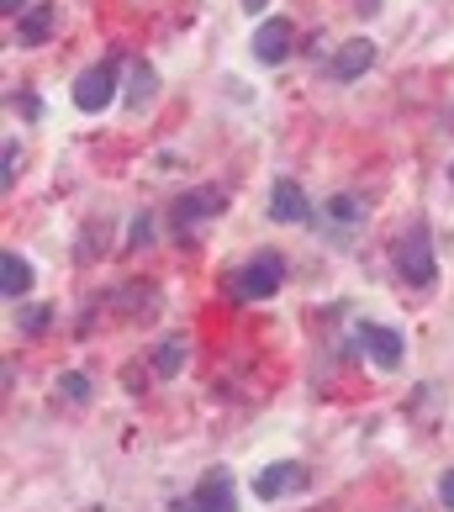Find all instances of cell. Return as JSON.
Here are the masks:
<instances>
[{
    "mask_svg": "<svg viewBox=\"0 0 454 512\" xmlns=\"http://www.w3.org/2000/svg\"><path fill=\"white\" fill-rule=\"evenodd\" d=\"M111 101H117V64H90L80 80H74V106L80 111H106Z\"/></svg>",
    "mask_w": 454,
    "mask_h": 512,
    "instance_id": "obj_3",
    "label": "cell"
},
{
    "mask_svg": "<svg viewBox=\"0 0 454 512\" xmlns=\"http://www.w3.org/2000/svg\"><path fill=\"white\" fill-rule=\"evenodd\" d=\"M85 512H106V507H85Z\"/></svg>",
    "mask_w": 454,
    "mask_h": 512,
    "instance_id": "obj_25",
    "label": "cell"
},
{
    "mask_svg": "<svg viewBox=\"0 0 454 512\" xmlns=\"http://www.w3.org/2000/svg\"><path fill=\"white\" fill-rule=\"evenodd\" d=\"M359 11H365V16H370V11H381V0H359Z\"/></svg>",
    "mask_w": 454,
    "mask_h": 512,
    "instance_id": "obj_24",
    "label": "cell"
},
{
    "mask_svg": "<svg viewBox=\"0 0 454 512\" xmlns=\"http://www.w3.org/2000/svg\"><path fill=\"white\" fill-rule=\"evenodd\" d=\"M391 259H396V275L407 280V286H433V275H439V264H433V238H428V222H412L402 238H396V249H391Z\"/></svg>",
    "mask_w": 454,
    "mask_h": 512,
    "instance_id": "obj_1",
    "label": "cell"
},
{
    "mask_svg": "<svg viewBox=\"0 0 454 512\" xmlns=\"http://www.w3.org/2000/svg\"><path fill=\"white\" fill-rule=\"evenodd\" d=\"M359 344L370 349V359L381 370H402L407 344H402V333H396V328H386V322H359Z\"/></svg>",
    "mask_w": 454,
    "mask_h": 512,
    "instance_id": "obj_4",
    "label": "cell"
},
{
    "mask_svg": "<svg viewBox=\"0 0 454 512\" xmlns=\"http://www.w3.org/2000/svg\"><path fill=\"white\" fill-rule=\"evenodd\" d=\"M148 238H154V222H148V217H138V222H132V238H127V249H143Z\"/></svg>",
    "mask_w": 454,
    "mask_h": 512,
    "instance_id": "obj_20",
    "label": "cell"
},
{
    "mask_svg": "<svg viewBox=\"0 0 454 512\" xmlns=\"http://www.w3.org/2000/svg\"><path fill=\"white\" fill-rule=\"evenodd\" d=\"M16 169H22V148L6 143V159H0V191H11V185H16Z\"/></svg>",
    "mask_w": 454,
    "mask_h": 512,
    "instance_id": "obj_18",
    "label": "cell"
},
{
    "mask_svg": "<svg viewBox=\"0 0 454 512\" xmlns=\"http://www.w3.org/2000/svg\"><path fill=\"white\" fill-rule=\"evenodd\" d=\"M227 206V196L217 191V185H206V191H191V196H180L175 201V227L180 233H191V227H201L206 217H217Z\"/></svg>",
    "mask_w": 454,
    "mask_h": 512,
    "instance_id": "obj_9",
    "label": "cell"
},
{
    "mask_svg": "<svg viewBox=\"0 0 454 512\" xmlns=\"http://www.w3.org/2000/svg\"><path fill=\"white\" fill-rule=\"evenodd\" d=\"M22 6H32V0H0V11H6V16H22Z\"/></svg>",
    "mask_w": 454,
    "mask_h": 512,
    "instance_id": "obj_23",
    "label": "cell"
},
{
    "mask_svg": "<svg viewBox=\"0 0 454 512\" xmlns=\"http://www.w3.org/2000/svg\"><path fill=\"white\" fill-rule=\"evenodd\" d=\"M323 212H328L333 222H344V227H359V222H365V206H359L354 196H333Z\"/></svg>",
    "mask_w": 454,
    "mask_h": 512,
    "instance_id": "obj_16",
    "label": "cell"
},
{
    "mask_svg": "<svg viewBox=\"0 0 454 512\" xmlns=\"http://www.w3.org/2000/svg\"><path fill=\"white\" fill-rule=\"evenodd\" d=\"M191 497H196V507L201 512H238V491H233V470H206V476H201V486L191 491Z\"/></svg>",
    "mask_w": 454,
    "mask_h": 512,
    "instance_id": "obj_7",
    "label": "cell"
},
{
    "mask_svg": "<svg viewBox=\"0 0 454 512\" xmlns=\"http://www.w3.org/2000/svg\"><path fill=\"white\" fill-rule=\"evenodd\" d=\"M254 491H259L264 502H275V497H291V491H307V465H296V460L264 465L259 476H254Z\"/></svg>",
    "mask_w": 454,
    "mask_h": 512,
    "instance_id": "obj_5",
    "label": "cell"
},
{
    "mask_svg": "<svg viewBox=\"0 0 454 512\" xmlns=\"http://www.w3.org/2000/svg\"><path fill=\"white\" fill-rule=\"evenodd\" d=\"M154 85H159L154 69H148V64H132V74H127V106L143 111L148 101H154Z\"/></svg>",
    "mask_w": 454,
    "mask_h": 512,
    "instance_id": "obj_13",
    "label": "cell"
},
{
    "mask_svg": "<svg viewBox=\"0 0 454 512\" xmlns=\"http://www.w3.org/2000/svg\"><path fill=\"white\" fill-rule=\"evenodd\" d=\"M48 322H53L48 307H22V312H16V333H22V338H37V333H48Z\"/></svg>",
    "mask_w": 454,
    "mask_h": 512,
    "instance_id": "obj_17",
    "label": "cell"
},
{
    "mask_svg": "<svg viewBox=\"0 0 454 512\" xmlns=\"http://www.w3.org/2000/svg\"><path fill=\"white\" fill-rule=\"evenodd\" d=\"M122 312H127L132 322L154 317V312H159V286H127V291H122Z\"/></svg>",
    "mask_w": 454,
    "mask_h": 512,
    "instance_id": "obj_14",
    "label": "cell"
},
{
    "mask_svg": "<svg viewBox=\"0 0 454 512\" xmlns=\"http://www.w3.org/2000/svg\"><path fill=\"white\" fill-rule=\"evenodd\" d=\"M59 386H64V396H69V402H90V386H85V375H80V370H69Z\"/></svg>",
    "mask_w": 454,
    "mask_h": 512,
    "instance_id": "obj_19",
    "label": "cell"
},
{
    "mask_svg": "<svg viewBox=\"0 0 454 512\" xmlns=\"http://www.w3.org/2000/svg\"><path fill=\"white\" fill-rule=\"evenodd\" d=\"M370 64H375V43H370V37H354V43H344V48L328 59V74H333L338 85H349V80H359Z\"/></svg>",
    "mask_w": 454,
    "mask_h": 512,
    "instance_id": "obj_10",
    "label": "cell"
},
{
    "mask_svg": "<svg viewBox=\"0 0 454 512\" xmlns=\"http://www.w3.org/2000/svg\"><path fill=\"white\" fill-rule=\"evenodd\" d=\"M180 365H185V338H164L159 354H154V375L159 381H175Z\"/></svg>",
    "mask_w": 454,
    "mask_h": 512,
    "instance_id": "obj_15",
    "label": "cell"
},
{
    "mask_svg": "<svg viewBox=\"0 0 454 512\" xmlns=\"http://www.w3.org/2000/svg\"><path fill=\"white\" fill-rule=\"evenodd\" d=\"M270 217H275V222H291V227L312 222V201H307V191H301L296 180H275V185H270Z\"/></svg>",
    "mask_w": 454,
    "mask_h": 512,
    "instance_id": "obj_8",
    "label": "cell"
},
{
    "mask_svg": "<svg viewBox=\"0 0 454 512\" xmlns=\"http://www.w3.org/2000/svg\"><path fill=\"white\" fill-rule=\"evenodd\" d=\"M291 48H296V27L286 22V16H275V22H264L254 32V59L259 64H286Z\"/></svg>",
    "mask_w": 454,
    "mask_h": 512,
    "instance_id": "obj_6",
    "label": "cell"
},
{
    "mask_svg": "<svg viewBox=\"0 0 454 512\" xmlns=\"http://www.w3.org/2000/svg\"><path fill=\"white\" fill-rule=\"evenodd\" d=\"M439 502L454 512V470H444V481H439Z\"/></svg>",
    "mask_w": 454,
    "mask_h": 512,
    "instance_id": "obj_21",
    "label": "cell"
},
{
    "mask_svg": "<svg viewBox=\"0 0 454 512\" xmlns=\"http://www.w3.org/2000/svg\"><path fill=\"white\" fill-rule=\"evenodd\" d=\"M27 291H32V264L16 254V249H6V254H0V296L22 301Z\"/></svg>",
    "mask_w": 454,
    "mask_h": 512,
    "instance_id": "obj_12",
    "label": "cell"
},
{
    "mask_svg": "<svg viewBox=\"0 0 454 512\" xmlns=\"http://www.w3.org/2000/svg\"><path fill=\"white\" fill-rule=\"evenodd\" d=\"M280 280H286V264H280V254H254L243 270H233V280H227V291H233L238 301H270L280 291Z\"/></svg>",
    "mask_w": 454,
    "mask_h": 512,
    "instance_id": "obj_2",
    "label": "cell"
},
{
    "mask_svg": "<svg viewBox=\"0 0 454 512\" xmlns=\"http://www.w3.org/2000/svg\"><path fill=\"white\" fill-rule=\"evenodd\" d=\"M53 16H59V11H53V0H32V6L16 16V43H22V48H43L53 37Z\"/></svg>",
    "mask_w": 454,
    "mask_h": 512,
    "instance_id": "obj_11",
    "label": "cell"
},
{
    "mask_svg": "<svg viewBox=\"0 0 454 512\" xmlns=\"http://www.w3.org/2000/svg\"><path fill=\"white\" fill-rule=\"evenodd\" d=\"M11 106L22 111V117H37V111H43V106H37V96H11Z\"/></svg>",
    "mask_w": 454,
    "mask_h": 512,
    "instance_id": "obj_22",
    "label": "cell"
}]
</instances>
